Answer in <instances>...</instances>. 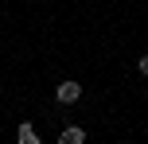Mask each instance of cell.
I'll list each match as a JSON object with an SVG mask.
<instances>
[{"mask_svg": "<svg viewBox=\"0 0 148 144\" xmlns=\"http://www.w3.org/2000/svg\"><path fill=\"white\" fill-rule=\"evenodd\" d=\"M78 98H82V82H74V78L55 86V101H59V105H74Z\"/></svg>", "mask_w": 148, "mask_h": 144, "instance_id": "obj_1", "label": "cell"}, {"mask_svg": "<svg viewBox=\"0 0 148 144\" xmlns=\"http://www.w3.org/2000/svg\"><path fill=\"white\" fill-rule=\"evenodd\" d=\"M59 144H86V129H78V125L62 129V132H59Z\"/></svg>", "mask_w": 148, "mask_h": 144, "instance_id": "obj_2", "label": "cell"}, {"mask_svg": "<svg viewBox=\"0 0 148 144\" xmlns=\"http://www.w3.org/2000/svg\"><path fill=\"white\" fill-rule=\"evenodd\" d=\"M16 140H20V144H39V132H35V125H27V121H23L20 129H16Z\"/></svg>", "mask_w": 148, "mask_h": 144, "instance_id": "obj_3", "label": "cell"}, {"mask_svg": "<svg viewBox=\"0 0 148 144\" xmlns=\"http://www.w3.org/2000/svg\"><path fill=\"white\" fill-rule=\"evenodd\" d=\"M136 70H140V74L148 78V55H140V59H136Z\"/></svg>", "mask_w": 148, "mask_h": 144, "instance_id": "obj_4", "label": "cell"}]
</instances>
